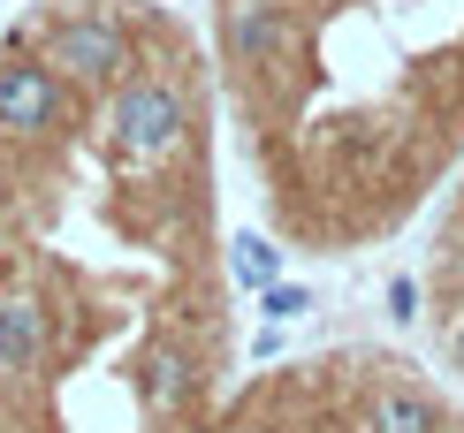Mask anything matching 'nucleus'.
<instances>
[{"instance_id": "2", "label": "nucleus", "mask_w": 464, "mask_h": 433, "mask_svg": "<svg viewBox=\"0 0 464 433\" xmlns=\"http://www.w3.org/2000/svg\"><path fill=\"white\" fill-rule=\"evenodd\" d=\"M46 69L53 76H76V84H114L130 69V38L107 8H84V15H62L46 31Z\"/></svg>"}, {"instance_id": "1", "label": "nucleus", "mask_w": 464, "mask_h": 433, "mask_svg": "<svg viewBox=\"0 0 464 433\" xmlns=\"http://www.w3.org/2000/svg\"><path fill=\"white\" fill-rule=\"evenodd\" d=\"M107 137H114V152H130V160H168V152L190 137L183 84H168V76H138V84H122V91H114V107H107Z\"/></svg>"}, {"instance_id": "3", "label": "nucleus", "mask_w": 464, "mask_h": 433, "mask_svg": "<svg viewBox=\"0 0 464 433\" xmlns=\"http://www.w3.org/2000/svg\"><path fill=\"white\" fill-rule=\"evenodd\" d=\"M62 122V76L46 62H8L0 69V130L8 137H46Z\"/></svg>"}, {"instance_id": "5", "label": "nucleus", "mask_w": 464, "mask_h": 433, "mask_svg": "<svg viewBox=\"0 0 464 433\" xmlns=\"http://www.w3.org/2000/svg\"><path fill=\"white\" fill-rule=\"evenodd\" d=\"M53 358V320L38 297H0V372H15V380H31V372H46Z\"/></svg>"}, {"instance_id": "9", "label": "nucleus", "mask_w": 464, "mask_h": 433, "mask_svg": "<svg viewBox=\"0 0 464 433\" xmlns=\"http://www.w3.org/2000/svg\"><path fill=\"white\" fill-rule=\"evenodd\" d=\"M259 312H266V320H297V312H313V289H297V282H266L259 289Z\"/></svg>"}, {"instance_id": "10", "label": "nucleus", "mask_w": 464, "mask_h": 433, "mask_svg": "<svg viewBox=\"0 0 464 433\" xmlns=\"http://www.w3.org/2000/svg\"><path fill=\"white\" fill-rule=\"evenodd\" d=\"M389 312H396V320H411V312H419V282H411V274H396V282H389Z\"/></svg>"}, {"instance_id": "4", "label": "nucleus", "mask_w": 464, "mask_h": 433, "mask_svg": "<svg viewBox=\"0 0 464 433\" xmlns=\"http://www.w3.org/2000/svg\"><path fill=\"white\" fill-rule=\"evenodd\" d=\"M282 8L275 0H221V53L228 69H266L282 53Z\"/></svg>"}, {"instance_id": "7", "label": "nucleus", "mask_w": 464, "mask_h": 433, "mask_svg": "<svg viewBox=\"0 0 464 433\" xmlns=\"http://www.w3.org/2000/svg\"><path fill=\"white\" fill-rule=\"evenodd\" d=\"M228 266H237L244 289H266V282H275V266H282V251L266 244V236H237V244H228Z\"/></svg>"}, {"instance_id": "11", "label": "nucleus", "mask_w": 464, "mask_h": 433, "mask_svg": "<svg viewBox=\"0 0 464 433\" xmlns=\"http://www.w3.org/2000/svg\"><path fill=\"white\" fill-rule=\"evenodd\" d=\"M450 358H457V372H464V327H457V334H450Z\"/></svg>"}, {"instance_id": "8", "label": "nucleus", "mask_w": 464, "mask_h": 433, "mask_svg": "<svg viewBox=\"0 0 464 433\" xmlns=\"http://www.w3.org/2000/svg\"><path fill=\"white\" fill-rule=\"evenodd\" d=\"M152 372H160V380H152V396H160L168 410H183L190 388H198V365H190L183 350H160V358H152Z\"/></svg>"}, {"instance_id": "6", "label": "nucleus", "mask_w": 464, "mask_h": 433, "mask_svg": "<svg viewBox=\"0 0 464 433\" xmlns=\"http://www.w3.org/2000/svg\"><path fill=\"white\" fill-rule=\"evenodd\" d=\"M365 433H441V403L419 396L411 380H381L365 396Z\"/></svg>"}]
</instances>
